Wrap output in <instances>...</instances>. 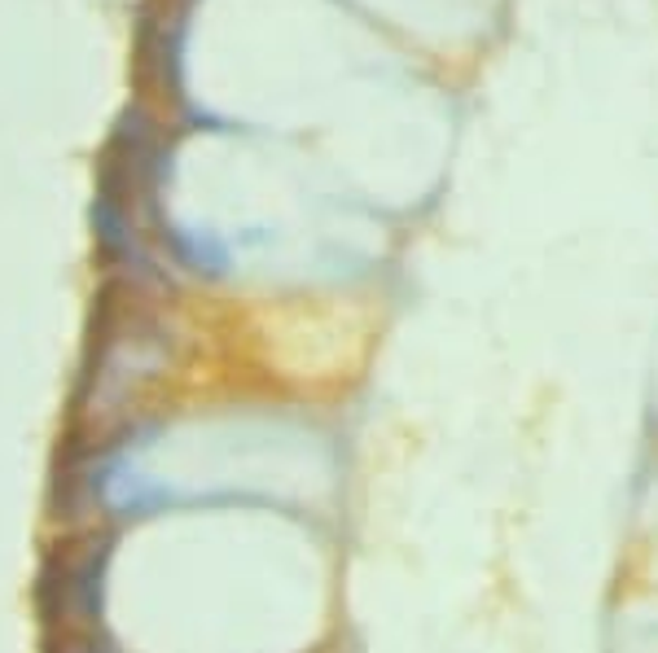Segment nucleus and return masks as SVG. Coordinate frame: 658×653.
<instances>
[{
    "label": "nucleus",
    "instance_id": "f03ea898",
    "mask_svg": "<svg viewBox=\"0 0 658 653\" xmlns=\"http://www.w3.org/2000/svg\"><path fill=\"white\" fill-rule=\"evenodd\" d=\"M167 241H171L176 255H180L189 268H198V273H219V268H224V250H219L212 237H189V232L167 228Z\"/></svg>",
    "mask_w": 658,
    "mask_h": 653
},
{
    "label": "nucleus",
    "instance_id": "f257e3e1",
    "mask_svg": "<svg viewBox=\"0 0 658 653\" xmlns=\"http://www.w3.org/2000/svg\"><path fill=\"white\" fill-rule=\"evenodd\" d=\"M92 228H97V241L106 255H128L132 250V228H128V216L115 198H97L92 202Z\"/></svg>",
    "mask_w": 658,
    "mask_h": 653
}]
</instances>
